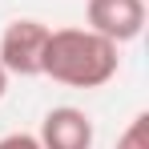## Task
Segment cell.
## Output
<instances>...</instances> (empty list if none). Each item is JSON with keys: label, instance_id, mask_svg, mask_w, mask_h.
Listing matches in <instances>:
<instances>
[{"label": "cell", "instance_id": "3957f363", "mask_svg": "<svg viewBox=\"0 0 149 149\" xmlns=\"http://www.w3.org/2000/svg\"><path fill=\"white\" fill-rule=\"evenodd\" d=\"M85 20H89L85 28L109 36L113 45H129L145 28V0H89Z\"/></svg>", "mask_w": 149, "mask_h": 149}, {"label": "cell", "instance_id": "6da1fadb", "mask_svg": "<svg viewBox=\"0 0 149 149\" xmlns=\"http://www.w3.org/2000/svg\"><path fill=\"white\" fill-rule=\"evenodd\" d=\"M117 49L121 45H113L93 28H49L40 77H52L56 85H69V89H101L121 69Z\"/></svg>", "mask_w": 149, "mask_h": 149}, {"label": "cell", "instance_id": "277c9868", "mask_svg": "<svg viewBox=\"0 0 149 149\" xmlns=\"http://www.w3.org/2000/svg\"><path fill=\"white\" fill-rule=\"evenodd\" d=\"M36 141L40 149H93V121L77 105H56L45 113Z\"/></svg>", "mask_w": 149, "mask_h": 149}, {"label": "cell", "instance_id": "8992f818", "mask_svg": "<svg viewBox=\"0 0 149 149\" xmlns=\"http://www.w3.org/2000/svg\"><path fill=\"white\" fill-rule=\"evenodd\" d=\"M0 149H40V141H36V133H8V137H0Z\"/></svg>", "mask_w": 149, "mask_h": 149}, {"label": "cell", "instance_id": "7a4b0ae2", "mask_svg": "<svg viewBox=\"0 0 149 149\" xmlns=\"http://www.w3.org/2000/svg\"><path fill=\"white\" fill-rule=\"evenodd\" d=\"M49 24L40 20H12L0 36V65L8 77H40V56H45Z\"/></svg>", "mask_w": 149, "mask_h": 149}, {"label": "cell", "instance_id": "52a82bcc", "mask_svg": "<svg viewBox=\"0 0 149 149\" xmlns=\"http://www.w3.org/2000/svg\"><path fill=\"white\" fill-rule=\"evenodd\" d=\"M4 89H8V73H4V65H0V97H4Z\"/></svg>", "mask_w": 149, "mask_h": 149}, {"label": "cell", "instance_id": "5b68a950", "mask_svg": "<svg viewBox=\"0 0 149 149\" xmlns=\"http://www.w3.org/2000/svg\"><path fill=\"white\" fill-rule=\"evenodd\" d=\"M113 149H149V113H137L133 121L125 125V133L117 137Z\"/></svg>", "mask_w": 149, "mask_h": 149}]
</instances>
